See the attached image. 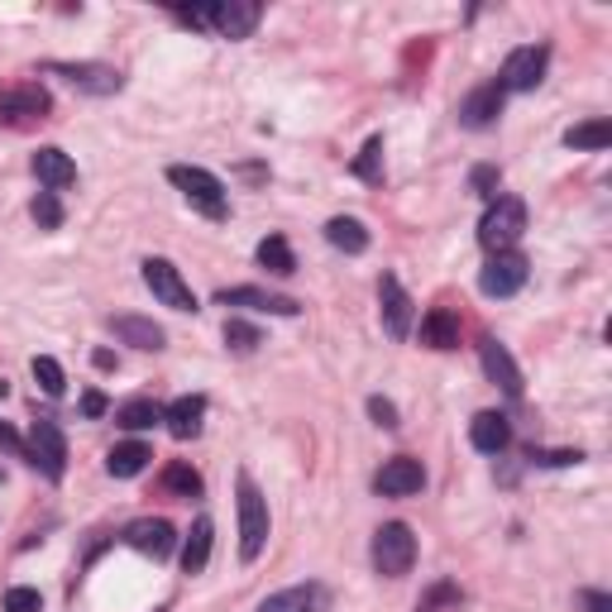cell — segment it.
<instances>
[{
	"label": "cell",
	"instance_id": "5b68a950",
	"mask_svg": "<svg viewBox=\"0 0 612 612\" xmlns=\"http://www.w3.org/2000/svg\"><path fill=\"white\" fill-rule=\"evenodd\" d=\"M168 182L178 187V192L192 201L201 215H211V221H225V187H221V178H215V172L178 163V168H168Z\"/></svg>",
	"mask_w": 612,
	"mask_h": 612
},
{
	"label": "cell",
	"instance_id": "d6986e66",
	"mask_svg": "<svg viewBox=\"0 0 612 612\" xmlns=\"http://www.w3.org/2000/svg\"><path fill=\"white\" fill-rule=\"evenodd\" d=\"M34 178L49 187V192H63V187L77 182V163L63 149H39L34 154Z\"/></svg>",
	"mask_w": 612,
	"mask_h": 612
},
{
	"label": "cell",
	"instance_id": "ba28073f",
	"mask_svg": "<svg viewBox=\"0 0 612 612\" xmlns=\"http://www.w3.org/2000/svg\"><path fill=\"white\" fill-rule=\"evenodd\" d=\"M144 287L163 306H172V312H197V293L187 287L178 264H168V258H144Z\"/></svg>",
	"mask_w": 612,
	"mask_h": 612
},
{
	"label": "cell",
	"instance_id": "4316f807",
	"mask_svg": "<svg viewBox=\"0 0 612 612\" xmlns=\"http://www.w3.org/2000/svg\"><path fill=\"white\" fill-rule=\"evenodd\" d=\"M316 608V589L312 584H297V589H283V593H268L258 612H312Z\"/></svg>",
	"mask_w": 612,
	"mask_h": 612
},
{
	"label": "cell",
	"instance_id": "484cf974",
	"mask_svg": "<svg viewBox=\"0 0 612 612\" xmlns=\"http://www.w3.org/2000/svg\"><path fill=\"white\" fill-rule=\"evenodd\" d=\"M158 421H163V407L149 402V398H135L115 412V426H125V431H149V426H158Z\"/></svg>",
	"mask_w": 612,
	"mask_h": 612
},
{
	"label": "cell",
	"instance_id": "f546056e",
	"mask_svg": "<svg viewBox=\"0 0 612 612\" xmlns=\"http://www.w3.org/2000/svg\"><path fill=\"white\" fill-rule=\"evenodd\" d=\"M29 369H34V383L49 392V398H63V392H67V378H63V363H57V359L34 355V363H29Z\"/></svg>",
	"mask_w": 612,
	"mask_h": 612
},
{
	"label": "cell",
	"instance_id": "1f68e13d",
	"mask_svg": "<svg viewBox=\"0 0 612 612\" xmlns=\"http://www.w3.org/2000/svg\"><path fill=\"white\" fill-rule=\"evenodd\" d=\"M163 488L168 493H182V498H197V493H201V474L192 469V464H168V469H163Z\"/></svg>",
	"mask_w": 612,
	"mask_h": 612
},
{
	"label": "cell",
	"instance_id": "4fadbf2b",
	"mask_svg": "<svg viewBox=\"0 0 612 612\" xmlns=\"http://www.w3.org/2000/svg\"><path fill=\"white\" fill-rule=\"evenodd\" d=\"M378 302H383V330L392 340H407L412 335V297L392 273H383V283H378Z\"/></svg>",
	"mask_w": 612,
	"mask_h": 612
},
{
	"label": "cell",
	"instance_id": "83f0119b",
	"mask_svg": "<svg viewBox=\"0 0 612 612\" xmlns=\"http://www.w3.org/2000/svg\"><path fill=\"white\" fill-rule=\"evenodd\" d=\"M258 264H264L273 278H287V273L297 268V258H293V250H287L283 235H268L264 244H258Z\"/></svg>",
	"mask_w": 612,
	"mask_h": 612
},
{
	"label": "cell",
	"instance_id": "e575fe53",
	"mask_svg": "<svg viewBox=\"0 0 612 612\" xmlns=\"http://www.w3.org/2000/svg\"><path fill=\"white\" fill-rule=\"evenodd\" d=\"M6 612H43L39 589H10L6 593Z\"/></svg>",
	"mask_w": 612,
	"mask_h": 612
},
{
	"label": "cell",
	"instance_id": "9a60e30c",
	"mask_svg": "<svg viewBox=\"0 0 612 612\" xmlns=\"http://www.w3.org/2000/svg\"><path fill=\"white\" fill-rule=\"evenodd\" d=\"M221 306H250V312H268V316H297L302 302L283 297V293H264V287H221L215 293Z\"/></svg>",
	"mask_w": 612,
	"mask_h": 612
},
{
	"label": "cell",
	"instance_id": "6da1fadb",
	"mask_svg": "<svg viewBox=\"0 0 612 612\" xmlns=\"http://www.w3.org/2000/svg\"><path fill=\"white\" fill-rule=\"evenodd\" d=\"M182 24L192 29H211L221 39H250L258 20H264V6L258 0H215V6H192V10H172Z\"/></svg>",
	"mask_w": 612,
	"mask_h": 612
},
{
	"label": "cell",
	"instance_id": "ab89813d",
	"mask_svg": "<svg viewBox=\"0 0 612 612\" xmlns=\"http://www.w3.org/2000/svg\"><path fill=\"white\" fill-rule=\"evenodd\" d=\"M493 187H498V168H474V192L493 197Z\"/></svg>",
	"mask_w": 612,
	"mask_h": 612
},
{
	"label": "cell",
	"instance_id": "e0dca14e",
	"mask_svg": "<svg viewBox=\"0 0 612 612\" xmlns=\"http://www.w3.org/2000/svg\"><path fill=\"white\" fill-rule=\"evenodd\" d=\"M503 101H507V92H503L498 82L478 86V92H469V96L460 101V125L464 129H488L503 115Z\"/></svg>",
	"mask_w": 612,
	"mask_h": 612
},
{
	"label": "cell",
	"instance_id": "ac0fdd59",
	"mask_svg": "<svg viewBox=\"0 0 612 612\" xmlns=\"http://www.w3.org/2000/svg\"><path fill=\"white\" fill-rule=\"evenodd\" d=\"M201 416H207V398H201V392H187V398H178L163 412L168 431L178 435V441H192V435H201Z\"/></svg>",
	"mask_w": 612,
	"mask_h": 612
},
{
	"label": "cell",
	"instance_id": "603a6c76",
	"mask_svg": "<svg viewBox=\"0 0 612 612\" xmlns=\"http://www.w3.org/2000/svg\"><path fill=\"white\" fill-rule=\"evenodd\" d=\"M211 536H215L211 517H197L192 531H187V541H182V570H187V574H201V570H207V560H211Z\"/></svg>",
	"mask_w": 612,
	"mask_h": 612
},
{
	"label": "cell",
	"instance_id": "60d3db41",
	"mask_svg": "<svg viewBox=\"0 0 612 612\" xmlns=\"http://www.w3.org/2000/svg\"><path fill=\"white\" fill-rule=\"evenodd\" d=\"M579 603H584L589 612H612V599L599 593V589H584V593H579Z\"/></svg>",
	"mask_w": 612,
	"mask_h": 612
},
{
	"label": "cell",
	"instance_id": "30bf717a",
	"mask_svg": "<svg viewBox=\"0 0 612 612\" xmlns=\"http://www.w3.org/2000/svg\"><path fill=\"white\" fill-rule=\"evenodd\" d=\"M527 258H521L517 250H503V254H488L484 273H478V287H484L488 297H513L527 287Z\"/></svg>",
	"mask_w": 612,
	"mask_h": 612
},
{
	"label": "cell",
	"instance_id": "d590c367",
	"mask_svg": "<svg viewBox=\"0 0 612 612\" xmlns=\"http://www.w3.org/2000/svg\"><path fill=\"white\" fill-rule=\"evenodd\" d=\"M445 603H460V589H455V584H435V589L426 593V599L416 603V612H441Z\"/></svg>",
	"mask_w": 612,
	"mask_h": 612
},
{
	"label": "cell",
	"instance_id": "f1b7e54d",
	"mask_svg": "<svg viewBox=\"0 0 612 612\" xmlns=\"http://www.w3.org/2000/svg\"><path fill=\"white\" fill-rule=\"evenodd\" d=\"M564 144H570V149H608V144H612V125L608 120H584V125L564 129Z\"/></svg>",
	"mask_w": 612,
	"mask_h": 612
},
{
	"label": "cell",
	"instance_id": "f35d334b",
	"mask_svg": "<svg viewBox=\"0 0 612 612\" xmlns=\"http://www.w3.org/2000/svg\"><path fill=\"white\" fill-rule=\"evenodd\" d=\"M0 445H6V450H10V455H14V460H29V445H24V441H20V435H14V431L6 426V421H0Z\"/></svg>",
	"mask_w": 612,
	"mask_h": 612
},
{
	"label": "cell",
	"instance_id": "836d02e7",
	"mask_svg": "<svg viewBox=\"0 0 612 612\" xmlns=\"http://www.w3.org/2000/svg\"><path fill=\"white\" fill-rule=\"evenodd\" d=\"M225 345L235 349V355H250V349L264 345V335H258L250 320H235V316H230V320H225Z\"/></svg>",
	"mask_w": 612,
	"mask_h": 612
},
{
	"label": "cell",
	"instance_id": "74e56055",
	"mask_svg": "<svg viewBox=\"0 0 612 612\" xmlns=\"http://www.w3.org/2000/svg\"><path fill=\"white\" fill-rule=\"evenodd\" d=\"M369 416H373L383 431H398V426H402V421H398V407H392L388 398H369Z\"/></svg>",
	"mask_w": 612,
	"mask_h": 612
},
{
	"label": "cell",
	"instance_id": "7bdbcfd3",
	"mask_svg": "<svg viewBox=\"0 0 612 612\" xmlns=\"http://www.w3.org/2000/svg\"><path fill=\"white\" fill-rule=\"evenodd\" d=\"M96 369H115V355H110V349H96Z\"/></svg>",
	"mask_w": 612,
	"mask_h": 612
},
{
	"label": "cell",
	"instance_id": "b9f144b4",
	"mask_svg": "<svg viewBox=\"0 0 612 612\" xmlns=\"http://www.w3.org/2000/svg\"><path fill=\"white\" fill-rule=\"evenodd\" d=\"M82 412H86V416H101V412H106V398H101V392H86V398H82Z\"/></svg>",
	"mask_w": 612,
	"mask_h": 612
},
{
	"label": "cell",
	"instance_id": "8fae6325",
	"mask_svg": "<svg viewBox=\"0 0 612 612\" xmlns=\"http://www.w3.org/2000/svg\"><path fill=\"white\" fill-rule=\"evenodd\" d=\"M421 484H426V469H421V460H388L383 469H378L373 478V493L378 498H412V493H421Z\"/></svg>",
	"mask_w": 612,
	"mask_h": 612
},
{
	"label": "cell",
	"instance_id": "277c9868",
	"mask_svg": "<svg viewBox=\"0 0 612 612\" xmlns=\"http://www.w3.org/2000/svg\"><path fill=\"white\" fill-rule=\"evenodd\" d=\"M416 564V536L402 521H388V527L373 531V570L383 579H402Z\"/></svg>",
	"mask_w": 612,
	"mask_h": 612
},
{
	"label": "cell",
	"instance_id": "44dd1931",
	"mask_svg": "<svg viewBox=\"0 0 612 612\" xmlns=\"http://www.w3.org/2000/svg\"><path fill=\"white\" fill-rule=\"evenodd\" d=\"M421 345L431 349H455L460 345V316L450 306H431L426 320H421Z\"/></svg>",
	"mask_w": 612,
	"mask_h": 612
},
{
	"label": "cell",
	"instance_id": "7402d4cb",
	"mask_svg": "<svg viewBox=\"0 0 612 612\" xmlns=\"http://www.w3.org/2000/svg\"><path fill=\"white\" fill-rule=\"evenodd\" d=\"M110 330L135 349H163V340H168L163 326H154V320H144V316H110Z\"/></svg>",
	"mask_w": 612,
	"mask_h": 612
},
{
	"label": "cell",
	"instance_id": "9c48e42d",
	"mask_svg": "<svg viewBox=\"0 0 612 612\" xmlns=\"http://www.w3.org/2000/svg\"><path fill=\"white\" fill-rule=\"evenodd\" d=\"M546 63H550V49L546 43H527V49H513L507 63L498 72V86L503 92H536L546 77Z\"/></svg>",
	"mask_w": 612,
	"mask_h": 612
},
{
	"label": "cell",
	"instance_id": "7c38bea8",
	"mask_svg": "<svg viewBox=\"0 0 612 612\" xmlns=\"http://www.w3.org/2000/svg\"><path fill=\"white\" fill-rule=\"evenodd\" d=\"M125 546H135L139 556L168 560L172 546H178V531H172L163 517H139V521H129V527H125Z\"/></svg>",
	"mask_w": 612,
	"mask_h": 612
},
{
	"label": "cell",
	"instance_id": "3957f363",
	"mask_svg": "<svg viewBox=\"0 0 612 612\" xmlns=\"http://www.w3.org/2000/svg\"><path fill=\"white\" fill-rule=\"evenodd\" d=\"M521 230H527V207H521L517 197H498L484 221H478V244H484L488 254H503L521 240Z\"/></svg>",
	"mask_w": 612,
	"mask_h": 612
},
{
	"label": "cell",
	"instance_id": "4dcf8cb0",
	"mask_svg": "<svg viewBox=\"0 0 612 612\" xmlns=\"http://www.w3.org/2000/svg\"><path fill=\"white\" fill-rule=\"evenodd\" d=\"M355 178H363V182H383V139H369L359 149V158H355Z\"/></svg>",
	"mask_w": 612,
	"mask_h": 612
},
{
	"label": "cell",
	"instance_id": "cb8c5ba5",
	"mask_svg": "<svg viewBox=\"0 0 612 612\" xmlns=\"http://www.w3.org/2000/svg\"><path fill=\"white\" fill-rule=\"evenodd\" d=\"M326 240L345 254L369 250V230H363V221H355V215H335V221H326Z\"/></svg>",
	"mask_w": 612,
	"mask_h": 612
},
{
	"label": "cell",
	"instance_id": "8992f818",
	"mask_svg": "<svg viewBox=\"0 0 612 612\" xmlns=\"http://www.w3.org/2000/svg\"><path fill=\"white\" fill-rule=\"evenodd\" d=\"M49 110H53V96L43 92L39 82H14V86L0 92V125L24 129V125L49 120Z\"/></svg>",
	"mask_w": 612,
	"mask_h": 612
},
{
	"label": "cell",
	"instance_id": "7a4b0ae2",
	"mask_svg": "<svg viewBox=\"0 0 612 612\" xmlns=\"http://www.w3.org/2000/svg\"><path fill=\"white\" fill-rule=\"evenodd\" d=\"M235 488H240V498H235V507H240V560L250 564V560L264 556V546H268V503L250 474H240Z\"/></svg>",
	"mask_w": 612,
	"mask_h": 612
},
{
	"label": "cell",
	"instance_id": "52a82bcc",
	"mask_svg": "<svg viewBox=\"0 0 612 612\" xmlns=\"http://www.w3.org/2000/svg\"><path fill=\"white\" fill-rule=\"evenodd\" d=\"M24 445H29V464L49 474L53 484L67 474V441H63V431H57V421L39 416L34 426H29V441Z\"/></svg>",
	"mask_w": 612,
	"mask_h": 612
},
{
	"label": "cell",
	"instance_id": "d4e9b609",
	"mask_svg": "<svg viewBox=\"0 0 612 612\" xmlns=\"http://www.w3.org/2000/svg\"><path fill=\"white\" fill-rule=\"evenodd\" d=\"M149 460H154V450L144 445V441H125V445H115L110 455H106V469H110L115 478H135Z\"/></svg>",
	"mask_w": 612,
	"mask_h": 612
},
{
	"label": "cell",
	"instance_id": "d6a6232c",
	"mask_svg": "<svg viewBox=\"0 0 612 612\" xmlns=\"http://www.w3.org/2000/svg\"><path fill=\"white\" fill-rule=\"evenodd\" d=\"M29 215L39 221V230H57L63 225V201H57V192H39L29 201Z\"/></svg>",
	"mask_w": 612,
	"mask_h": 612
},
{
	"label": "cell",
	"instance_id": "5bb4252c",
	"mask_svg": "<svg viewBox=\"0 0 612 612\" xmlns=\"http://www.w3.org/2000/svg\"><path fill=\"white\" fill-rule=\"evenodd\" d=\"M49 72L67 77L72 86H82V92H92V96H115V92H120V72L106 67V63H49Z\"/></svg>",
	"mask_w": 612,
	"mask_h": 612
},
{
	"label": "cell",
	"instance_id": "2e32d148",
	"mask_svg": "<svg viewBox=\"0 0 612 612\" xmlns=\"http://www.w3.org/2000/svg\"><path fill=\"white\" fill-rule=\"evenodd\" d=\"M478 359H484V373L507 392V398H521V369L513 363V355H507L503 340L484 335V340H478Z\"/></svg>",
	"mask_w": 612,
	"mask_h": 612
},
{
	"label": "cell",
	"instance_id": "ee69618b",
	"mask_svg": "<svg viewBox=\"0 0 612 612\" xmlns=\"http://www.w3.org/2000/svg\"><path fill=\"white\" fill-rule=\"evenodd\" d=\"M6 392H10V383H6V378H0V398H6Z\"/></svg>",
	"mask_w": 612,
	"mask_h": 612
},
{
	"label": "cell",
	"instance_id": "8d00e7d4",
	"mask_svg": "<svg viewBox=\"0 0 612 612\" xmlns=\"http://www.w3.org/2000/svg\"><path fill=\"white\" fill-rule=\"evenodd\" d=\"M584 455L579 450H531V464H546V469H560V464H579Z\"/></svg>",
	"mask_w": 612,
	"mask_h": 612
},
{
	"label": "cell",
	"instance_id": "ffe728a7",
	"mask_svg": "<svg viewBox=\"0 0 612 612\" xmlns=\"http://www.w3.org/2000/svg\"><path fill=\"white\" fill-rule=\"evenodd\" d=\"M469 441H474V450H484V455H498V450H507V441H513V426H507L503 412H478L469 421Z\"/></svg>",
	"mask_w": 612,
	"mask_h": 612
}]
</instances>
